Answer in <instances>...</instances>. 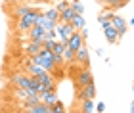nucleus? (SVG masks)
Instances as JSON below:
<instances>
[{
  "label": "nucleus",
  "instance_id": "1",
  "mask_svg": "<svg viewBox=\"0 0 134 113\" xmlns=\"http://www.w3.org/2000/svg\"><path fill=\"white\" fill-rule=\"evenodd\" d=\"M38 15H40V12L33 8L27 15H23V17H19V19H17L15 31H17V33H29V29H31L33 25H36V17H38Z\"/></svg>",
  "mask_w": 134,
  "mask_h": 113
},
{
  "label": "nucleus",
  "instance_id": "2",
  "mask_svg": "<svg viewBox=\"0 0 134 113\" xmlns=\"http://www.w3.org/2000/svg\"><path fill=\"white\" fill-rule=\"evenodd\" d=\"M90 82H94V75L90 71V67H79L77 75H75V86L82 88V86L90 84Z\"/></svg>",
  "mask_w": 134,
  "mask_h": 113
},
{
  "label": "nucleus",
  "instance_id": "3",
  "mask_svg": "<svg viewBox=\"0 0 134 113\" xmlns=\"http://www.w3.org/2000/svg\"><path fill=\"white\" fill-rule=\"evenodd\" d=\"M56 31H58L59 40L67 42V40H69V37L75 33V27H73L71 23H62V21H58V23H56Z\"/></svg>",
  "mask_w": 134,
  "mask_h": 113
},
{
  "label": "nucleus",
  "instance_id": "4",
  "mask_svg": "<svg viewBox=\"0 0 134 113\" xmlns=\"http://www.w3.org/2000/svg\"><path fill=\"white\" fill-rule=\"evenodd\" d=\"M75 63L79 65V67H90V56H88L86 44H82L81 48L75 52Z\"/></svg>",
  "mask_w": 134,
  "mask_h": 113
},
{
  "label": "nucleus",
  "instance_id": "5",
  "mask_svg": "<svg viewBox=\"0 0 134 113\" xmlns=\"http://www.w3.org/2000/svg\"><path fill=\"white\" fill-rule=\"evenodd\" d=\"M111 25L117 29V33H119V40L126 35V31H129V23H126L121 15H117V14H113V17H111Z\"/></svg>",
  "mask_w": 134,
  "mask_h": 113
},
{
  "label": "nucleus",
  "instance_id": "6",
  "mask_svg": "<svg viewBox=\"0 0 134 113\" xmlns=\"http://www.w3.org/2000/svg\"><path fill=\"white\" fill-rule=\"evenodd\" d=\"M84 38H86V37L82 35V31H75V33H73L71 37H69V40H67V46L77 52V50L84 44Z\"/></svg>",
  "mask_w": 134,
  "mask_h": 113
},
{
  "label": "nucleus",
  "instance_id": "7",
  "mask_svg": "<svg viewBox=\"0 0 134 113\" xmlns=\"http://www.w3.org/2000/svg\"><path fill=\"white\" fill-rule=\"evenodd\" d=\"M42 50V40H29V42L25 44V56L27 58H33V56H36L38 52Z\"/></svg>",
  "mask_w": 134,
  "mask_h": 113
},
{
  "label": "nucleus",
  "instance_id": "8",
  "mask_svg": "<svg viewBox=\"0 0 134 113\" xmlns=\"http://www.w3.org/2000/svg\"><path fill=\"white\" fill-rule=\"evenodd\" d=\"M103 35H105V40L109 44H117L119 42V33H117V29H115L111 23L103 27Z\"/></svg>",
  "mask_w": 134,
  "mask_h": 113
},
{
  "label": "nucleus",
  "instance_id": "9",
  "mask_svg": "<svg viewBox=\"0 0 134 113\" xmlns=\"http://www.w3.org/2000/svg\"><path fill=\"white\" fill-rule=\"evenodd\" d=\"M79 111L82 113H94L96 111V104L92 98H81L79 100Z\"/></svg>",
  "mask_w": 134,
  "mask_h": 113
},
{
  "label": "nucleus",
  "instance_id": "10",
  "mask_svg": "<svg viewBox=\"0 0 134 113\" xmlns=\"http://www.w3.org/2000/svg\"><path fill=\"white\" fill-rule=\"evenodd\" d=\"M71 25L75 27V31H82V35L86 37V19L82 14H75V17L71 19Z\"/></svg>",
  "mask_w": 134,
  "mask_h": 113
},
{
  "label": "nucleus",
  "instance_id": "11",
  "mask_svg": "<svg viewBox=\"0 0 134 113\" xmlns=\"http://www.w3.org/2000/svg\"><path fill=\"white\" fill-rule=\"evenodd\" d=\"M77 90H79V100H81V98H92L94 100L96 98V92H98L94 82H90V84L82 86V88H77Z\"/></svg>",
  "mask_w": 134,
  "mask_h": 113
},
{
  "label": "nucleus",
  "instance_id": "12",
  "mask_svg": "<svg viewBox=\"0 0 134 113\" xmlns=\"http://www.w3.org/2000/svg\"><path fill=\"white\" fill-rule=\"evenodd\" d=\"M29 77H31V75H23V73H15L14 77H12V82H14L15 86H19V88H25V90L29 92Z\"/></svg>",
  "mask_w": 134,
  "mask_h": 113
},
{
  "label": "nucleus",
  "instance_id": "13",
  "mask_svg": "<svg viewBox=\"0 0 134 113\" xmlns=\"http://www.w3.org/2000/svg\"><path fill=\"white\" fill-rule=\"evenodd\" d=\"M44 27H40V25H33L31 29H29V35H27V38L29 40H44Z\"/></svg>",
  "mask_w": 134,
  "mask_h": 113
},
{
  "label": "nucleus",
  "instance_id": "14",
  "mask_svg": "<svg viewBox=\"0 0 134 113\" xmlns=\"http://www.w3.org/2000/svg\"><path fill=\"white\" fill-rule=\"evenodd\" d=\"M40 102H44V104H48L52 108L54 104L58 102V94H56V88H54V90H44L40 94Z\"/></svg>",
  "mask_w": 134,
  "mask_h": 113
},
{
  "label": "nucleus",
  "instance_id": "15",
  "mask_svg": "<svg viewBox=\"0 0 134 113\" xmlns=\"http://www.w3.org/2000/svg\"><path fill=\"white\" fill-rule=\"evenodd\" d=\"M73 17H75V12H73L71 6H67L65 10L59 12V21H62V23H71Z\"/></svg>",
  "mask_w": 134,
  "mask_h": 113
},
{
  "label": "nucleus",
  "instance_id": "16",
  "mask_svg": "<svg viewBox=\"0 0 134 113\" xmlns=\"http://www.w3.org/2000/svg\"><path fill=\"white\" fill-rule=\"evenodd\" d=\"M62 58H63L65 65H71V63H75V50H73V48H69V46H65V50H63Z\"/></svg>",
  "mask_w": 134,
  "mask_h": 113
},
{
  "label": "nucleus",
  "instance_id": "17",
  "mask_svg": "<svg viewBox=\"0 0 134 113\" xmlns=\"http://www.w3.org/2000/svg\"><path fill=\"white\" fill-rule=\"evenodd\" d=\"M42 14H44V17H48V19H52L54 23H58V21H59V10L56 8V6L48 8L46 12H42Z\"/></svg>",
  "mask_w": 134,
  "mask_h": 113
},
{
  "label": "nucleus",
  "instance_id": "18",
  "mask_svg": "<svg viewBox=\"0 0 134 113\" xmlns=\"http://www.w3.org/2000/svg\"><path fill=\"white\" fill-rule=\"evenodd\" d=\"M65 46H67V42H63V40H54V48H52V52H54L56 56H62L63 50H65Z\"/></svg>",
  "mask_w": 134,
  "mask_h": 113
},
{
  "label": "nucleus",
  "instance_id": "19",
  "mask_svg": "<svg viewBox=\"0 0 134 113\" xmlns=\"http://www.w3.org/2000/svg\"><path fill=\"white\" fill-rule=\"evenodd\" d=\"M33 8H31V6H17V8L14 10V15L17 17V19H19V17H23V15H27L29 14V12H31Z\"/></svg>",
  "mask_w": 134,
  "mask_h": 113
},
{
  "label": "nucleus",
  "instance_id": "20",
  "mask_svg": "<svg viewBox=\"0 0 134 113\" xmlns=\"http://www.w3.org/2000/svg\"><path fill=\"white\" fill-rule=\"evenodd\" d=\"M71 8H73L75 14H82V15H84V6L79 2V0H71Z\"/></svg>",
  "mask_w": 134,
  "mask_h": 113
},
{
  "label": "nucleus",
  "instance_id": "21",
  "mask_svg": "<svg viewBox=\"0 0 134 113\" xmlns=\"http://www.w3.org/2000/svg\"><path fill=\"white\" fill-rule=\"evenodd\" d=\"M52 113H65V105L58 100V102L52 105Z\"/></svg>",
  "mask_w": 134,
  "mask_h": 113
},
{
  "label": "nucleus",
  "instance_id": "22",
  "mask_svg": "<svg viewBox=\"0 0 134 113\" xmlns=\"http://www.w3.org/2000/svg\"><path fill=\"white\" fill-rule=\"evenodd\" d=\"M58 38V31L56 29H50V31L44 33V40H56Z\"/></svg>",
  "mask_w": 134,
  "mask_h": 113
},
{
  "label": "nucleus",
  "instance_id": "23",
  "mask_svg": "<svg viewBox=\"0 0 134 113\" xmlns=\"http://www.w3.org/2000/svg\"><path fill=\"white\" fill-rule=\"evenodd\" d=\"M67 6H71V0H58V4H56V8L62 12V10H65Z\"/></svg>",
  "mask_w": 134,
  "mask_h": 113
},
{
  "label": "nucleus",
  "instance_id": "24",
  "mask_svg": "<svg viewBox=\"0 0 134 113\" xmlns=\"http://www.w3.org/2000/svg\"><path fill=\"white\" fill-rule=\"evenodd\" d=\"M96 111H98V113H103V111H105V104H103V102H98V104H96Z\"/></svg>",
  "mask_w": 134,
  "mask_h": 113
},
{
  "label": "nucleus",
  "instance_id": "25",
  "mask_svg": "<svg viewBox=\"0 0 134 113\" xmlns=\"http://www.w3.org/2000/svg\"><path fill=\"white\" fill-rule=\"evenodd\" d=\"M119 0H103V4L105 6H109V8H113V4H117Z\"/></svg>",
  "mask_w": 134,
  "mask_h": 113
},
{
  "label": "nucleus",
  "instance_id": "26",
  "mask_svg": "<svg viewBox=\"0 0 134 113\" xmlns=\"http://www.w3.org/2000/svg\"><path fill=\"white\" fill-rule=\"evenodd\" d=\"M129 111H130V113H134V102L130 104V108H129Z\"/></svg>",
  "mask_w": 134,
  "mask_h": 113
},
{
  "label": "nucleus",
  "instance_id": "27",
  "mask_svg": "<svg viewBox=\"0 0 134 113\" xmlns=\"http://www.w3.org/2000/svg\"><path fill=\"white\" fill-rule=\"evenodd\" d=\"M38 2H54V0H38Z\"/></svg>",
  "mask_w": 134,
  "mask_h": 113
},
{
  "label": "nucleus",
  "instance_id": "28",
  "mask_svg": "<svg viewBox=\"0 0 134 113\" xmlns=\"http://www.w3.org/2000/svg\"><path fill=\"white\" fill-rule=\"evenodd\" d=\"M130 25H134V17H132V19H130Z\"/></svg>",
  "mask_w": 134,
  "mask_h": 113
},
{
  "label": "nucleus",
  "instance_id": "29",
  "mask_svg": "<svg viewBox=\"0 0 134 113\" xmlns=\"http://www.w3.org/2000/svg\"><path fill=\"white\" fill-rule=\"evenodd\" d=\"M132 94H134V86H132Z\"/></svg>",
  "mask_w": 134,
  "mask_h": 113
}]
</instances>
